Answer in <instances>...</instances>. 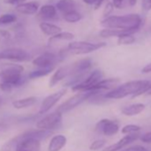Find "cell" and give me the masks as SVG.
<instances>
[{
	"label": "cell",
	"instance_id": "6da1fadb",
	"mask_svg": "<svg viewBox=\"0 0 151 151\" xmlns=\"http://www.w3.org/2000/svg\"><path fill=\"white\" fill-rule=\"evenodd\" d=\"M151 89V81L149 80H134L124 83L108 93L104 94L105 99H122L129 95L132 97L139 96L143 93H147Z\"/></svg>",
	"mask_w": 151,
	"mask_h": 151
},
{
	"label": "cell",
	"instance_id": "7a4b0ae2",
	"mask_svg": "<svg viewBox=\"0 0 151 151\" xmlns=\"http://www.w3.org/2000/svg\"><path fill=\"white\" fill-rule=\"evenodd\" d=\"M24 68L19 64H3L0 71V89L3 92H11L13 88L23 84L22 72Z\"/></svg>",
	"mask_w": 151,
	"mask_h": 151
},
{
	"label": "cell",
	"instance_id": "3957f363",
	"mask_svg": "<svg viewBox=\"0 0 151 151\" xmlns=\"http://www.w3.org/2000/svg\"><path fill=\"white\" fill-rule=\"evenodd\" d=\"M105 29H116L138 31L141 24V18L136 14L121 16H108L101 22Z\"/></svg>",
	"mask_w": 151,
	"mask_h": 151
},
{
	"label": "cell",
	"instance_id": "277c9868",
	"mask_svg": "<svg viewBox=\"0 0 151 151\" xmlns=\"http://www.w3.org/2000/svg\"><path fill=\"white\" fill-rule=\"evenodd\" d=\"M9 143L12 147H15L14 151H40V140L29 137L26 132L12 139Z\"/></svg>",
	"mask_w": 151,
	"mask_h": 151
},
{
	"label": "cell",
	"instance_id": "5b68a950",
	"mask_svg": "<svg viewBox=\"0 0 151 151\" xmlns=\"http://www.w3.org/2000/svg\"><path fill=\"white\" fill-rule=\"evenodd\" d=\"M106 46V43H91L86 41H74L68 44V51L73 54H86Z\"/></svg>",
	"mask_w": 151,
	"mask_h": 151
},
{
	"label": "cell",
	"instance_id": "8992f818",
	"mask_svg": "<svg viewBox=\"0 0 151 151\" xmlns=\"http://www.w3.org/2000/svg\"><path fill=\"white\" fill-rule=\"evenodd\" d=\"M96 92H78V93L73 95L69 99H68L65 102H63L61 105H60L57 109V111L63 114L66 112H68L75 109L76 107L79 106L84 101L89 100Z\"/></svg>",
	"mask_w": 151,
	"mask_h": 151
},
{
	"label": "cell",
	"instance_id": "52a82bcc",
	"mask_svg": "<svg viewBox=\"0 0 151 151\" xmlns=\"http://www.w3.org/2000/svg\"><path fill=\"white\" fill-rule=\"evenodd\" d=\"M103 78V73L100 69L93 70L90 74H88L86 77L78 84L72 86L73 92H89L90 89L101 81Z\"/></svg>",
	"mask_w": 151,
	"mask_h": 151
},
{
	"label": "cell",
	"instance_id": "ba28073f",
	"mask_svg": "<svg viewBox=\"0 0 151 151\" xmlns=\"http://www.w3.org/2000/svg\"><path fill=\"white\" fill-rule=\"evenodd\" d=\"M61 122H62V114L56 110L55 112H52L45 116L41 120H39L37 123V127L38 129L52 131L59 128L61 125Z\"/></svg>",
	"mask_w": 151,
	"mask_h": 151
},
{
	"label": "cell",
	"instance_id": "9c48e42d",
	"mask_svg": "<svg viewBox=\"0 0 151 151\" xmlns=\"http://www.w3.org/2000/svg\"><path fill=\"white\" fill-rule=\"evenodd\" d=\"M31 55L21 48H8L0 52V60H7L13 61H29Z\"/></svg>",
	"mask_w": 151,
	"mask_h": 151
},
{
	"label": "cell",
	"instance_id": "30bf717a",
	"mask_svg": "<svg viewBox=\"0 0 151 151\" xmlns=\"http://www.w3.org/2000/svg\"><path fill=\"white\" fill-rule=\"evenodd\" d=\"M63 56L60 54H56L53 52H45L32 60L33 65L38 68H48V67H54L57 63L62 60Z\"/></svg>",
	"mask_w": 151,
	"mask_h": 151
},
{
	"label": "cell",
	"instance_id": "8fae6325",
	"mask_svg": "<svg viewBox=\"0 0 151 151\" xmlns=\"http://www.w3.org/2000/svg\"><path fill=\"white\" fill-rule=\"evenodd\" d=\"M95 130L106 136H112L118 132L119 125L113 120L104 118L97 123Z\"/></svg>",
	"mask_w": 151,
	"mask_h": 151
},
{
	"label": "cell",
	"instance_id": "7c38bea8",
	"mask_svg": "<svg viewBox=\"0 0 151 151\" xmlns=\"http://www.w3.org/2000/svg\"><path fill=\"white\" fill-rule=\"evenodd\" d=\"M67 93L66 89H60L56 93H53L52 94L48 95L42 101V104L39 109V114H45L47 111H49Z\"/></svg>",
	"mask_w": 151,
	"mask_h": 151
},
{
	"label": "cell",
	"instance_id": "4fadbf2b",
	"mask_svg": "<svg viewBox=\"0 0 151 151\" xmlns=\"http://www.w3.org/2000/svg\"><path fill=\"white\" fill-rule=\"evenodd\" d=\"M139 137L138 132H133V133H130L126 136H124V138H122L119 141L105 147L102 151H118L120 149H122L123 147H124L125 146L132 143L133 141H135Z\"/></svg>",
	"mask_w": 151,
	"mask_h": 151
},
{
	"label": "cell",
	"instance_id": "5bb4252c",
	"mask_svg": "<svg viewBox=\"0 0 151 151\" xmlns=\"http://www.w3.org/2000/svg\"><path fill=\"white\" fill-rule=\"evenodd\" d=\"M69 74H70V66L69 65L60 67L52 76V78L49 81V86L50 87L55 86L59 82L65 79L66 78H68Z\"/></svg>",
	"mask_w": 151,
	"mask_h": 151
},
{
	"label": "cell",
	"instance_id": "9a60e30c",
	"mask_svg": "<svg viewBox=\"0 0 151 151\" xmlns=\"http://www.w3.org/2000/svg\"><path fill=\"white\" fill-rule=\"evenodd\" d=\"M39 9V3L37 1L32 2H24L16 6L15 10L19 14H26V15H32L37 13Z\"/></svg>",
	"mask_w": 151,
	"mask_h": 151
},
{
	"label": "cell",
	"instance_id": "2e32d148",
	"mask_svg": "<svg viewBox=\"0 0 151 151\" xmlns=\"http://www.w3.org/2000/svg\"><path fill=\"white\" fill-rule=\"evenodd\" d=\"M119 83L118 78H109V79H101L97 84H95L89 92H102L105 90H109L116 86Z\"/></svg>",
	"mask_w": 151,
	"mask_h": 151
},
{
	"label": "cell",
	"instance_id": "e0dca14e",
	"mask_svg": "<svg viewBox=\"0 0 151 151\" xmlns=\"http://www.w3.org/2000/svg\"><path fill=\"white\" fill-rule=\"evenodd\" d=\"M67 143V138L64 135L58 134L53 136L48 146V151H60Z\"/></svg>",
	"mask_w": 151,
	"mask_h": 151
},
{
	"label": "cell",
	"instance_id": "ac0fdd59",
	"mask_svg": "<svg viewBox=\"0 0 151 151\" xmlns=\"http://www.w3.org/2000/svg\"><path fill=\"white\" fill-rule=\"evenodd\" d=\"M37 12H38L37 13L38 17L43 20L53 19L57 15V9L54 6H52V5H45L39 7Z\"/></svg>",
	"mask_w": 151,
	"mask_h": 151
},
{
	"label": "cell",
	"instance_id": "d6986e66",
	"mask_svg": "<svg viewBox=\"0 0 151 151\" xmlns=\"http://www.w3.org/2000/svg\"><path fill=\"white\" fill-rule=\"evenodd\" d=\"M136 31L134 30H127V29H104L100 32V36L102 37H119L121 36L126 34H134Z\"/></svg>",
	"mask_w": 151,
	"mask_h": 151
},
{
	"label": "cell",
	"instance_id": "ffe728a7",
	"mask_svg": "<svg viewBox=\"0 0 151 151\" xmlns=\"http://www.w3.org/2000/svg\"><path fill=\"white\" fill-rule=\"evenodd\" d=\"M145 109V105L142 103H135L132 105H128L126 107H124L121 109V112L124 116H132L140 114Z\"/></svg>",
	"mask_w": 151,
	"mask_h": 151
},
{
	"label": "cell",
	"instance_id": "44dd1931",
	"mask_svg": "<svg viewBox=\"0 0 151 151\" xmlns=\"http://www.w3.org/2000/svg\"><path fill=\"white\" fill-rule=\"evenodd\" d=\"M39 29H41V31L49 37H52L58 33H60L61 31V28L53 24V23H50V22H41L39 24Z\"/></svg>",
	"mask_w": 151,
	"mask_h": 151
},
{
	"label": "cell",
	"instance_id": "7402d4cb",
	"mask_svg": "<svg viewBox=\"0 0 151 151\" xmlns=\"http://www.w3.org/2000/svg\"><path fill=\"white\" fill-rule=\"evenodd\" d=\"M55 7L58 11H60L63 14L76 10L77 5H76V2L74 0H59Z\"/></svg>",
	"mask_w": 151,
	"mask_h": 151
},
{
	"label": "cell",
	"instance_id": "603a6c76",
	"mask_svg": "<svg viewBox=\"0 0 151 151\" xmlns=\"http://www.w3.org/2000/svg\"><path fill=\"white\" fill-rule=\"evenodd\" d=\"M37 98L36 97H27L24 99H20V100H16L14 101H13V106L14 108L17 109H26L29 107L33 106L34 104H36L37 102Z\"/></svg>",
	"mask_w": 151,
	"mask_h": 151
},
{
	"label": "cell",
	"instance_id": "cb8c5ba5",
	"mask_svg": "<svg viewBox=\"0 0 151 151\" xmlns=\"http://www.w3.org/2000/svg\"><path fill=\"white\" fill-rule=\"evenodd\" d=\"M54 69V67H48V68H39L37 70H34L29 74V78L31 79L38 78L41 77H45V76L49 75L52 70Z\"/></svg>",
	"mask_w": 151,
	"mask_h": 151
},
{
	"label": "cell",
	"instance_id": "d4e9b609",
	"mask_svg": "<svg viewBox=\"0 0 151 151\" xmlns=\"http://www.w3.org/2000/svg\"><path fill=\"white\" fill-rule=\"evenodd\" d=\"M75 35L70 32H62L60 31V33L52 36L49 39V43H52L54 41H70L74 39Z\"/></svg>",
	"mask_w": 151,
	"mask_h": 151
},
{
	"label": "cell",
	"instance_id": "484cf974",
	"mask_svg": "<svg viewBox=\"0 0 151 151\" xmlns=\"http://www.w3.org/2000/svg\"><path fill=\"white\" fill-rule=\"evenodd\" d=\"M82 14L80 13H78L77 10H74L66 14H63V19L69 23H75L78 22L82 19Z\"/></svg>",
	"mask_w": 151,
	"mask_h": 151
},
{
	"label": "cell",
	"instance_id": "4316f807",
	"mask_svg": "<svg viewBox=\"0 0 151 151\" xmlns=\"http://www.w3.org/2000/svg\"><path fill=\"white\" fill-rule=\"evenodd\" d=\"M135 42V37L133 34H126L124 36H121L118 37L117 44L119 45H132Z\"/></svg>",
	"mask_w": 151,
	"mask_h": 151
},
{
	"label": "cell",
	"instance_id": "83f0119b",
	"mask_svg": "<svg viewBox=\"0 0 151 151\" xmlns=\"http://www.w3.org/2000/svg\"><path fill=\"white\" fill-rule=\"evenodd\" d=\"M17 21L16 15L13 14H5L0 16V25H7L14 23Z\"/></svg>",
	"mask_w": 151,
	"mask_h": 151
},
{
	"label": "cell",
	"instance_id": "f1b7e54d",
	"mask_svg": "<svg viewBox=\"0 0 151 151\" xmlns=\"http://www.w3.org/2000/svg\"><path fill=\"white\" fill-rule=\"evenodd\" d=\"M140 127L139 125L136 124H127L125 126L123 127L122 129V133L124 134H130V133H133V132H138L140 131Z\"/></svg>",
	"mask_w": 151,
	"mask_h": 151
},
{
	"label": "cell",
	"instance_id": "f546056e",
	"mask_svg": "<svg viewBox=\"0 0 151 151\" xmlns=\"http://www.w3.org/2000/svg\"><path fill=\"white\" fill-rule=\"evenodd\" d=\"M11 34L8 30L0 29V45H6L11 40Z\"/></svg>",
	"mask_w": 151,
	"mask_h": 151
},
{
	"label": "cell",
	"instance_id": "4dcf8cb0",
	"mask_svg": "<svg viewBox=\"0 0 151 151\" xmlns=\"http://www.w3.org/2000/svg\"><path fill=\"white\" fill-rule=\"evenodd\" d=\"M105 144H106V140H104V139H97V140L93 141V142L91 144L90 149H91V150H93V151L99 150V149H101V147H103L105 146Z\"/></svg>",
	"mask_w": 151,
	"mask_h": 151
},
{
	"label": "cell",
	"instance_id": "1f68e13d",
	"mask_svg": "<svg viewBox=\"0 0 151 151\" xmlns=\"http://www.w3.org/2000/svg\"><path fill=\"white\" fill-rule=\"evenodd\" d=\"M121 151H149V150L147 149L146 147H142V146H132V147H129L127 148H124Z\"/></svg>",
	"mask_w": 151,
	"mask_h": 151
},
{
	"label": "cell",
	"instance_id": "d6a6232c",
	"mask_svg": "<svg viewBox=\"0 0 151 151\" xmlns=\"http://www.w3.org/2000/svg\"><path fill=\"white\" fill-rule=\"evenodd\" d=\"M113 9H114V6H113V4H111V3H108V4L106 5L105 8H104L103 15H104L105 17H108V16L112 13Z\"/></svg>",
	"mask_w": 151,
	"mask_h": 151
},
{
	"label": "cell",
	"instance_id": "836d02e7",
	"mask_svg": "<svg viewBox=\"0 0 151 151\" xmlns=\"http://www.w3.org/2000/svg\"><path fill=\"white\" fill-rule=\"evenodd\" d=\"M141 6L143 11L147 12L151 10V0H142L141 1Z\"/></svg>",
	"mask_w": 151,
	"mask_h": 151
},
{
	"label": "cell",
	"instance_id": "e575fe53",
	"mask_svg": "<svg viewBox=\"0 0 151 151\" xmlns=\"http://www.w3.org/2000/svg\"><path fill=\"white\" fill-rule=\"evenodd\" d=\"M140 140L145 143H151V132L143 134L140 137Z\"/></svg>",
	"mask_w": 151,
	"mask_h": 151
},
{
	"label": "cell",
	"instance_id": "d590c367",
	"mask_svg": "<svg viewBox=\"0 0 151 151\" xmlns=\"http://www.w3.org/2000/svg\"><path fill=\"white\" fill-rule=\"evenodd\" d=\"M25 1H27V0H5V3L9 5H19L24 3Z\"/></svg>",
	"mask_w": 151,
	"mask_h": 151
},
{
	"label": "cell",
	"instance_id": "8d00e7d4",
	"mask_svg": "<svg viewBox=\"0 0 151 151\" xmlns=\"http://www.w3.org/2000/svg\"><path fill=\"white\" fill-rule=\"evenodd\" d=\"M112 4H113L114 7L120 9V8H122V6L124 5V0H113Z\"/></svg>",
	"mask_w": 151,
	"mask_h": 151
},
{
	"label": "cell",
	"instance_id": "74e56055",
	"mask_svg": "<svg viewBox=\"0 0 151 151\" xmlns=\"http://www.w3.org/2000/svg\"><path fill=\"white\" fill-rule=\"evenodd\" d=\"M141 72H142V73H149V72H151V62L148 63V64H147V65L141 69Z\"/></svg>",
	"mask_w": 151,
	"mask_h": 151
},
{
	"label": "cell",
	"instance_id": "f35d334b",
	"mask_svg": "<svg viewBox=\"0 0 151 151\" xmlns=\"http://www.w3.org/2000/svg\"><path fill=\"white\" fill-rule=\"evenodd\" d=\"M84 3H86V5H89V6H95L98 2L99 0H83Z\"/></svg>",
	"mask_w": 151,
	"mask_h": 151
},
{
	"label": "cell",
	"instance_id": "ab89813d",
	"mask_svg": "<svg viewBox=\"0 0 151 151\" xmlns=\"http://www.w3.org/2000/svg\"><path fill=\"white\" fill-rule=\"evenodd\" d=\"M12 146H11V144L9 143V142H7L3 147H2V149H1V151H11L12 150Z\"/></svg>",
	"mask_w": 151,
	"mask_h": 151
},
{
	"label": "cell",
	"instance_id": "60d3db41",
	"mask_svg": "<svg viewBox=\"0 0 151 151\" xmlns=\"http://www.w3.org/2000/svg\"><path fill=\"white\" fill-rule=\"evenodd\" d=\"M6 130V126L3 124H0V132H2Z\"/></svg>",
	"mask_w": 151,
	"mask_h": 151
},
{
	"label": "cell",
	"instance_id": "b9f144b4",
	"mask_svg": "<svg viewBox=\"0 0 151 151\" xmlns=\"http://www.w3.org/2000/svg\"><path fill=\"white\" fill-rule=\"evenodd\" d=\"M128 1H129V4H130L131 6H134V5H136V3H137L138 0H128Z\"/></svg>",
	"mask_w": 151,
	"mask_h": 151
},
{
	"label": "cell",
	"instance_id": "7bdbcfd3",
	"mask_svg": "<svg viewBox=\"0 0 151 151\" xmlns=\"http://www.w3.org/2000/svg\"><path fill=\"white\" fill-rule=\"evenodd\" d=\"M147 93V94H149V95H151V89H150V90H149V91H148Z\"/></svg>",
	"mask_w": 151,
	"mask_h": 151
}]
</instances>
